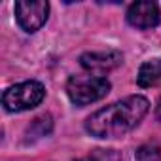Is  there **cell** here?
Here are the masks:
<instances>
[{
  "label": "cell",
  "instance_id": "cell-1",
  "mask_svg": "<svg viewBox=\"0 0 161 161\" xmlns=\"http://www.w3.org/2000/svg\"><path fill=\"white\" fill-rule=\"evenodd\" d=\"M148 108L150 103L144 97L133 95L91 114L86 121V129L91 136L97 138L123 136L142 121V118L148 114Z\"/></svg>",
  "mask_w": 161,
  "mask_h": 161
},
{
  "label": "cell",
  "instance_id": "cell-2",
  "mask_svg": "<svg viewBox=\"0 0 161 161\" xmlns=\"http://www.w3.org/2000/svg\"><path fill=\"white\" fill-rule=\"evenodd\" d=\"M110 91V82L103 76H72L66 84L68 99L78 104L86 106L91 104L103 97H106Z\"/></svg>",
  "mask_w": 161,
  "mask_h": 161
},
{
  "label": "cell",
  "instance_id": "cell-3",
  "mask_svg": "<svg viewBox=\"0 0 161 161\" xmlns=\"http://www.w3.org/2000/svg\"><path fill=\"white\" fill-rule=\"evenodd\" d=\"M46 97V89L40 82H23L17 86H12L2 95V104L8 112H23L38 106Z\"/></svg>",
  "mask_w": 161,
  "mask_h": 161
},
{
  "label": "cell",
  "instance_id": "cell-4",
  "mask_svg": "<svg viewBox=\"0 0 161 161\" xmlns=\"http://www.w3.org/2000/svg\"><path fill=\"white\" fill-rule=\"evenodd\" d=\"M47 12H49V4L44 0H21L15 2V17L17 23L27 31V32H36L47 19Z\"/></svg>",
  "mask_w": 161,
  "mask_h": 161
},
{
  "label": "cell",
  "instance_id": "cell-5",
  "mask_svg": "<svg viewBox=\"0 0 161 161\" xmlns=\"http://www.w3.org/2000/svg\"><path fill=\"white\" fill-rule=\"evenodd\" d=\"M129 25L136 29H153L161 23V12L155 2H135L127 10Z\"/></svg>",
  "mask_w": 161,
  "mask_h": 161
},
{
  "label": "cell",
  "instance_id": "cell-6",
  "mask_svg": "<svg viewBox=\"0 0 161 161\" xmlns=\"http://www.w3.org/2000/svg\"><path fill=\"white\" fill-rule=\"evenodd\" d=\"M121 53L119 51H95V53H84L80 57V64L93 74H106L121 64Z\"/></svg>",
  "mask_w": 161,
  "mask_h": 161
},
{
  "label": "cell",
  "instance_id": "cell-7",
  "mask_svg": "<svg viewBox=\"0 0 161 161\" xmlns=\"http://www.w3.org/2000/svg\"><path fill=\"white\" fill-rule=\"evenodd\" d=\"M136 82L140 87H153L161 84V59L146 61L136 76Z\"/></svg>",
  "mask_w": 161,
  "mask_h": 161
},
{
  "label": "cell",
  "instance_id": "cell-8",
  "mask_svg": "<svg viewBox=\"0 0 161 161\" xmlns=\"http://www.w3.org/2000/svg\"><path fill=\"white\" fill-rule=\"evenodd\" d=\"M51 127H53V121H51V116L49 114H44V116H38L27 129V140H38L46 135L51 133Z\"/></svg>",
  "mask_w": 161,
  "mask_h": 161
},
{
  "label": "cell",
  "instance_id": "cell-9",
  "mask_svg": "<svg viewBox=\"0 0 161 161\" xmlns=\"http://www.w3.org/2000/svg\"><path fill=\"white\" fill-rule=\"evenodd\" d=\"M136 161H161V148L155 144H144L136 150Z\"/></svg>",
  "mask_w": 161,
  "mask_h": 161
},
{
  "label": "cell",
  "instance_id": "cell-10",
  "mask_svg": "<svg viewBox=\"0 0 161 161\" xmlns=\"http://www.w3.org/2000/svg\"><path fill=\"white\" fill-rule=\"evenodd\" d=\"M110 157H118V153L114 150H97L91 155L93 161H110Z\"/></svg>",
  "mask_w": 161,
  "mask_h": 161
},
{
  "label": "cell",
  "instance_id": "cell-11",
  "mask_svg": "<svg viewBox=\"0 0 161 161\" xmlns=\"http://www.w3.org/2000/svg\"><path fill=\"white\" fill-rule=\"evenodd\" d=\"M157 118L161 119V101H159V104H157Z\"/></svg>",
  "mask_w": 161,
  "mask_h": 161
},
{
  "label": "cell",
  "instance_id": "cell-12",
  "mask_svg": "<svg viewBox=\"0 0 161 161\" xmlns=\"http://www.w3.org/2000/svg\"><path fill=\"white\" fill-rule=\"evenodd\" d=\"M78 161H93V159H91V157H89V159H78Z\"/></svg>",
  "mask_w": 161,
  "mask_h": 161
}]
</instances>
